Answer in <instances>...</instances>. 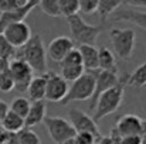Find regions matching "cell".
<instances>
[{
	"mask_svg": "<svg viewBox=\"0 0 146 144\" xmlns=\"http://www.w3.org/2000/svg\"><path fill=\"white\" fill-rule=\"evenodd\" d=\"M122 144H142L139 136H131V137H122Z\"/></svg>",
	"mask_w": 146,
	"mask_h": 144,
	"instance_id": "cell-35",
	"label": "cell"
},
{
	"mask_svg": "<svg viewBox=\"0 0 146 144\" xmlns=\"http://www.w3.org/2000/svg\"><path fill=\"white\" fill-rule=\"evenodd\" d=\"M68 92V82H65L60 74L47 72V86H46V97L48 102H62Z\"/></svg>",
	"mask_w": 146,
	"mask_h": 144,
	"instance_id": "cell-11",
	"label": "cell"
},
{
	"mask_svg": "<svg viewBox=\"0 0 146 144\" xmlns=\"http://www.w3.org/2000/svg\"><path fill=\"white\" fill-rule=\"evenodd\" d=\"M37 6H38V0H29V3L24 7L19 9V10H14V11H10V13H1L0 14V34L10 24L24 21V18L30 14V11Z\"/></svg>",
	"mask_w": 146,
	"mask_h": 144,
	"instance_id": "cell-14",
	"label": "cell"
},
{
	"mask_svg": "<svg viewBox=\"0 0 146 144\" xmlns=\"http://www.w3.org/2000/svg\"><path fill=\"white\" fill-rule=\"evenodd\" d=\"M109 137H111V141H112V144H122V137L118 134V132L115 130V127L112 129V132H111Z\"/></svg>",
	"mask_w": 146,
	"mask_h": 144,
	"instance_id": "cell-37",
	"label": "cell"
},
{
	"mask_svg": "<svg viewBox=\"0 0 146 144\" xmlns=\"http://www.w3.org/2000/svg\"><path fill=\"white\" fill-rule=\"evenodd\" d=\"M125 78H126V75H123V78H121L119 85L105 91L98 97L95 109H94V116H92L95 123H98L105 116L115 113L121 107V103L123 100V92H125Z\"/></svg>",
	"mask_w": 146,
	"mask_h": 144,
	"instance_id": "cell-2",
	"label": "cell"
},
{
	"mask_svg": "<svg viewBox=\"0 0 146 144\" xmlns=\"http://www.w3.org/2000/svg\"><path fill=\"white\" fill-rule=\"evenodd\" d=\"M77 144H97L98 139L90 133H77L75 134Z\"/></svg>",
	"mask_w": 146,
	"mask_h": 144,
	"instance_id": "cell-33",
	"label": "cell"
},
{
	"mask_svg": "<svg viewBox=\"0 0 146 144\" xmlns=\"http://www.w3.org/2000/svg\"><path fill=\"white\" fill-rule=\"evenodd\" d=\"M58 7H60V16H64L67 18L80 13L78 0H58Z\"/></svg>",
	"mask_w": 146,
	"mask_h": 144,
	"instance_id": "cell-24",
	"label": "cell"
},
{
	"mask_svg": "<svg viewBox=\"0 0 146 144\" xmlns=\"http://www.w3.org/2000/svg\"><path fill=\"white\" fill-rule=\"evenodd\" d=\"M46 86H47V74L33 76L31 82L29 84L27 88V95L30 102H40L46 97Z\"/></svg>",
	"mask_w": 146,
	"mask_h": 144,
	"instance_id": "cell-16",
	"label": "cell"
},
{
	"mask_svg": "<svg viewBox=\"0 0 146 144\" xmlns=\"http://www.w3.org/2000/svg\"><path fill=\"white\" fill-rule=\"evenodd\" d=\"M68 117H70L68 122L71 123L75 133H90V134L95 136L98 140L102 137L101 132L98 129V123H95L94 119L90 114H87L85 112H82L77 107H71L68 112Z\"/></svg>",
	"mask_w": 146,
	"mask_h": 144,
	"instance_id": "cell-7",
	"label": "cell"
},
{
	"mask_svg": "<svg viewBox=\"0 0 146 144\" xmlns=\"http://www.w3.org/2000/svg\"><path fill=\"white\" fill-rule=\"evenodd\" d=\"M14 89V81L9 69L0 72V92H10Z\"/></svg>",
	"mask_w": 146,
	"mask_h": 144,
	"instance_id": "cell-31",
	"label": "cell"
},
{
	"mask_svg": "<svg viewBox=\"0 0 146 144\" xmlns=\"http://www.w3.org/2000/svg\"><path fill=\"white\" fill-rule=\"evenodd\" d=\"M85 69L82 65L80 66H64L61 68V72H60V76L65 81V82H75L78 78H81L84 75Z\"/></svg>",
	"mask_w": 146,
	"mask_h": 144,
	"instance_id": "cell-25",
	"label": "cell"
},
{
	"mask_svg": "<svg viewBox=\"0 0 146 144\" xmlns=\"http://www.w3.org/2000/svg\"><path fill=\"white\" fill-rule=\"evenodd\" d=\"M27 3H29V0H0V11L10 13V11L24 7Z\"/></svg>",
	"mask_w": 146,
	"mask_h": 144,
	"instance_id": "cell-30",
	"label": "cell"
},
{
	"mask_svg": "<svg viewBox=\"0 0 146 144\" xmlns=\"http://www.w3.org/2000/svg\"><path fill=\"white\" fill-rule=\"evenodd\" d=\"M121 84V78L119 75H115V74H111V72H105V71H99L97 69L95 72V89H94V95L90 99L91 103H90V110L94 112L95 109V105H97L98 97L102 95L105 91L116 86Z\"/></svg>",
	"mask_w": 146,
	"mask_h": 144,
	"instance_id": "cell-10",
	"label": "cell"
},
{
	"mask_svg": "<svg viewBox=\"0 0 146 144\" xmlns=\"http://www.w3.org/2000/svg\"><path fill=\"white\" fill-rule=\"evenodd\" d=\"M95 72L97 71L84 72L81 78L72 82V85L68 86V92H67V96L64 97L62 103L68 105L71 102H82V100L91 99L95 89Z\"/></svg>",
	"mask_w": 146,
	"mask_h": 144,
	"instance_id": "cell-5",
	"label": "cell"
},
{
	"mask_svg": "<svg viewBox=\"0 0 146 144\" xmlns=\"http://www.w3.org/2000/svg\"><path fill=\"white\" fill-rule=\"evenodd\" d=\"M67 23L71 31L70 38L80 45H95L98 36L102 33V26L88 24L80 14L68 17Z\"/></svg>",
	"mask_w": 146,
	"mask_h": 144,
	"instance_id": "cell-3",
	"label": "cell"
},
{
	"mask_svg": "<svg viewBox=\"0 0 146 144\" xmlns=\"http://www.w3.org/2000/svg\"><path fill=\"white\" fill-rule=\"evenodd\" d=\"M109 37H111V44L113 48L115 55L119 59L128 61L135 49L136 44V34L132 28H112L109 31Z\"/></svg>",
	"mask_w": 146,
	"mask_h": 144,
	"instance_id": "cell-4",
	"label": "cell"
},
{
	"mask_svg": "<svg viewBox=\"0 0 146 144\" xmlns=\"http://www.w3.org/2000/svg\"><path fill=\"white\" fill-rule=\"evenodd\" d=\"M9 137H10V134L0 126V144H4L7 140H9Z\"/></svg>",
	"mask_w": 146,
	"mask_h": 144,
	"instance_id": "cell-38",
	"label": "cell"
},
{
	"mask_svg": "<svg viewBox=\"0 0 146 144\" xmlns=\"http://www.w3.org/2000/svg\"><path fill=\"white\" fill-rule=\"evenodd\" d=\"M98 69L111 72L118 75V65L113 52L106 47H101L98 49Z\"/></svg>",
	"mask_w": 146,
	"mask_h": 144,
	"instance_id": "cell-18",
	"label": "cell"
},
{
	"mask_svg": "<svg viewBox=\"0 0 146 144\" xmlns=\"http://www.w3.org/2000/svg\"><path fill=\"white\" fill-rule=\"evenodd\" d=\"M60 65H61V68H64V66H80V65H82V61H81V55H80L78 48L71 49L67 54V57L60 62Z\"/></svg>",
	"mask_w": 146,
	"mask_h": 144,
	"instance_id": "cell-28",
	"label": "cell"
},
{
	"mask_svg": "<svg viewBox=\"0 0 146 144\" xmlns=\"http://www.w3.org/2000/svg\"><path fill=\"white\" fill-rule=\"evenodd\" d=\"M9 71L14 81V89H17L19 92H26L29 84L33 79V69L23 59L14 58L9 64Z\"/></svg>",
	"mask_w": 146,
	"mask_h": 144,
	"instance_id": "cell-9",
	"label": "cell"
},
{
	"mask_svg": "<svg viewBox=\"0 0 146 144\" xmlns=\"http://www.w3.org/2000/svg\"><path fill=\"white\" fill-rule=\"evenodd\" d=\"M115 23L118 21H129L141 28L146 30V11H139V10H129V9H122L116 13Z\"/></svg>",
	"mask_w": 146,
	"mask_h": 144,
	"instance_id": "cell-17",
	"label": "cell"
},
{
	"mask_svg": "<svg viewBox=\"0 0 146 144\" xmlns=\"http://www.w3.org/2000/svg\"><path fill=\"white\" fill-rule=\"evenodd\" d=\"M97 144H112V141H111V137H109V136H102V137L98 140Z\"/></svg>",
	"mask_w": 146,
	"mask_h": 144,
	"instance_id": "cell-40",
	"label": "cell"
},
{
	"mask_svg": "<svg viewBox=\"0 0 146 144\" xmlns=\"http://www.w3.org/2000/svg\"><path fill=\"white\" fill-rule=\"evenodd\" d=\"M62 144H77V140H75V137H72V139H68L67 141H64Z\"/></svg>",
	"mask_w": 146,
	"mask_h": 144,
	"instance_id": "cell-41",
	"label": "cell"
},
{
	"mask_svg": "<svg viewBox=\"0 0 146 144\" xmlns=\"http://www.w3.org/2000/svg\"><path fill=\"white\" fill-rule=\"evenodd\" d=\"M38 6L50 17H58L60 16L58 0H38Z\"/></svg>",
	"mask_w": 146,
	"mask_h": 144,
	"instance_id": "cell-27",
	"label": "cell"
},
{
	"mask_svg": "<svg viewBox=\"0 0 146 144\" xmlns=\"http://www.w3.org/2000/svg\"><path fill=\"white\" fill-rule=\"evenodd\" d=\"M47 132H48L51 140L55 144H62L67 141L68 139L75 137V130L72 129L71 123L60 116H46V119L43 120Z\"/></svg>",
	"mask_w": 146,
	"mask_h": 144,
	"instance_id": "cell-6",
	"label": "cell"
},
{
	"mask_svg": "<svg viewBox=\"0 0 146 144\" xmlns=\"http://www.w3.org/2000/svg\"><path fill=\"white\" fill-rule=\"evenodd\" d=\"M30 105H31V102H30L27 97L19 96V97H14L13 102H11L9 106H10V112H13L14 114H17V116L26 119V116H27V113H29V110H30Z\"/></svg>",
	"mask_w": 146,
	"mask_h": 144,
	"instance_id": "cell-23",
	"label": "cell"
},
{
	"mask_svg": "<svg viewBox=\"0 0 146 144\" xmlns=\"http://www.w3.org/2000/svg\"><path fill=\"white\" fill-rule=\"evenodd\" d=\"M16 58V49L11 47L6 38L0 34V59L3 61H11Z\"/></svg>",
	"mask_w": 146,
	"mask_h": 144,
	"instance_id": "cell-29",
	"label": "cell"
},
{
	"mask_svg": "<svg viewBox=\"0 0 146 144\" xmlns=\"http://www.w3.org/2000/svg\"><path fill=\"white\" fill-rule=\"evenodd\" d=\"M142 144H146V120H142V130H141V134H139Z\"/></svg>",
	"mask_w": 146,
	"mask_h": 144,
	"instance_id": "cell-39",
	"label": "cell"
},
{
	"mask_svg": "<svg viewBox=\"0 0 146 144\" xmlns=\"http://www.w3.org/2000/svg\"><path fill=\"white\" fill-rule=\"evenodd\" d=\"M122 4H129L132 7H146V0H128V1H122Z\"/></svg>",
	"mask_w": 146,
	"mask_h": 144,
	"instance_id": "cell-36",
	"label": "cell"
},
{
	"mask_svg": "<svg viewBox=\"0 0 146 144\" xmlns=\"http://www.w3.org/2000/svg\"><path fill=\"white\" fill-rule=\"evenodd\" d=\"M71 49H74V41L67 36H60L50 41L48 47L46 48V54L48 55L50 59L60 64Z\"/></svg>",
	"mask_w": 146,
	"mask_h": 144,
	"instance_id": "cell-12",
	"label": "cell"
},
{
	"mask_svg": "<svg viewBox=\"0 0 146 144\" xmlns=\"http://www.w3.org/2000/svg\"><path fill=\"white\" fill-rule=\"evenodd\" d=\"M16 137H17V143L19 144H41L40 137L31 129H23V130H20L16 134Z\"/></svg>",
	"mask_w": 146,
	"mask_h": 144,
	"instance_id": "cell-26",
	"label": "cell"
},
{
	"mask_svg": "<svg viewBox=\"0 0 146 144\" xmlns=\"http://www.w3.org/2000/svg\"><path fill=\"white\" fill-rule=\"evenodd\" d=\"M10 112V106H9V103L7 102H4V100H0V122L6 117V114Z\"/></svg>",
	"mask_w": 146,
	"mask_h": 144,
	"instance_id": "cell-34",
	"label": "cell"
},
{
	"mask_svg": "<svg viewBox=\"0 0 146 144\" xmlns=\"http://www.w3.org/2000/svg\"><path fill=\"white\" fill-rule=\"evenodd\" d=\"M82 66L85 72L97 71L98 69V48L95 45H80L78 48Z\"/></svg>",
	"mask_w": 146,
	"mask_h": 144,
	"instance_id": "cell-19",
	"label": "cell"
},
{
	"mask_svg": "<svg viewBox=\"0 0 146 144\" xmlns=\"http://www.w3.org/2000/svg\"><path fill=\"white\" fill-rule=\"evenodd\" d=\"M115 130L121 137L139 136L142 130V119L136 114H123L118 119Z\"/></svg>",
	"mask_w": 146,
	"mask_h": 144,
	"instance_id": "cell-13",
	"label": "cell"
},
{
	"mask_svg": "<svg viewBox=\"0 0 146 144\" xmlns=\"http://www.w3.org/2000/svg\"><path fill=\"white\" fill-rule=\"evenodd\" d=\"M0 126L9 133V134H17L20 130L24 129V119L14 114L13 112H9L6 117L0 122Z\"/></svg>",
	"mask_w": 146,
	"mask_h": 144,
	"instance_id": "cell-20",
	"label": "cell"
},
{
	"mask_svg": "<svg viewBox=\"0 0 146 144\" xmlns=\"http://www.w3.org/2000/svg\"><path fill=\"white\" fill-rule=\"evenodd\" d=\"M80 3V13L82 14H94L98 10V0H78Z\"/></svg>",
	"mask_w": 146,
	"mask_h": 144,
	"instance_id": "cell-32",
	"label": "cell"
},
{
	"mask_svg": "<svg viewBox=\"0 0 146 144\" xmlns=\"http://www.w3.org/2000/svg\"><path fill=\"white\" fill-rule=\"evenodd\" d=\"M47 116V106L43 100L40 102H31L30 105V110L24 119V129H30L34 127L37 124H40Z\"/></svg>",
	"mask_w": 146,
	"mask_h": 144,
	"instance_id": "cell-15",
	"label": "cell"
},
{
	"mask_svg": "<svg viewBox=\"0 0 146 144\" xmlns=\"http://www.w3.org/2000/svg\"><path fill=\"white\" fill-rule=\"evenodd\" d=\"M146 85V62L141 64L131 75L125 78V86L129 88H142Z\"/></svg>",
	"mask_w": 146,
	"mask_h": 144,
	"instance_id": "cell-21",
	"label": "cell"
},
{
	"mask_svg": "<svg viewBox=\"0 0 146 144\" xmlns=\"http://www.w3.org/2000/svg\"><path fill=\"white\" fill-rule=\"evenodd\" d=\"M1 36L6 38V41L14 48V49H20L27 44V41L31 38V28L27 23L24 21H19L14 24H10L9 27L4 28V31L1 33Z\"/></svg>",
	"mask_w": 146,
	"mask_h": 144,
	"instance_id": "cell-8",
	"label": "cell"
},
{
	"mask_svg": "<svg viewBox=\"0 0 146 144\" xmlns=\"http://www.w3.org/2000/svg\"><path fill=\"white\" fill-rule=\"evenodd\" d=\"M122 1L121 0H98V13L102 21H105L112 13H115L118 9H121Z\"/></svg>",
	"mask_w": 146,
	"mask_h": 144,
	"instance_id": "cell-22",
	"label": "cell"
},
{
	"mask_svg": "<svg viewBox=\"0 0 146 144\" xmlns=\"http://www.w3.org/2000/svg\"><path fill=\"white\" fill-rule=\"evenodd\" d=\"M16 58L23 59L33 69V72H38L40 75H44L48 72L46 47L40 34L31 36V38L27 41L24 47L16 51Z\"/></svg>",
	"mask_w": 146,
	"mask_h": 144,
	"instance_id": "cell-1",
	"label": "cell"
}]
</instances>
